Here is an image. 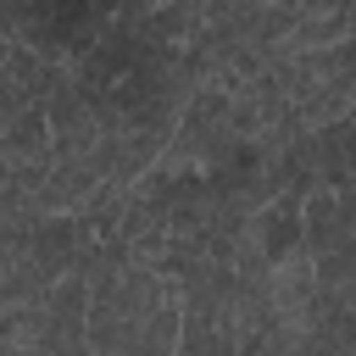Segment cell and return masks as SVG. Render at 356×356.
Masks as SVG:
<instances>
[{
	"mask_svg": "<svg viewBox=\"0 0 356 356\" xmlns=\"http://www.w3.org/2000/svg\"><path fill=\"white\" fill-rule=\"evenodd\" d=\"M312 334L356 356V284H317V295H312Z\"/></svg>",
	"mask_w": 356,
	"mask_h": 356,
	"instance_id": "1",
	"label": "cell"
},
{
	"mask_svg": "<svg viewBox=\"0 0 356 356\" xmlns=\"http://www.w3.org/2000/svg\"><path fill=\"white\" fill-rule=\"evenodd\" d=\"M334 206H339V222H345V228H356V172L334 178Z\"/></svg>",
	"mask_w": 356,
	"mask_h": 356,
	"instance_id": "2",
	"label": "cell"
},
{
	"mask_svg": "<svg viewBox=\"0 0 356 356\" xmlns=\"http://www.w3.org/2000/svg\"><path fill=\"white\" fill-rule=\"evenodd\" d=\"M11 328H17V306H0V339H6Z\"/></svg>",
	"mask_w": 356,
	"mask_h": 356,
	"instance_id": "3",
	"label": "cell"
},
{
	"mask_svg": "<svg viewBox=\"0 0 356 356\" xmlns=\"http://www.w3.org/2000/svg\"><path fill=\"white\" fill-rule=\"evenodd\" d=\"M72 356H100V350H89V345H83V350H72Z\"/></svg>",
	"mask_w": 356,
	"mask_h": 356,
	"instance_id": "4",
	"label": "cell"
},
{
	"mask_svg": "<svg viewBox=\"0 0 356 356\" xmlns=\"http://www.w3.org/2000/svg\"><path fill=\"white\" fill-rule=\"evenodd\" d=\"M139 6H161V0H139Z\"/></svg>",
	"mask_w": 356,
	"mask_h": 356,
	"instance_id": "5",
	"label": "cell"
}]
</instances>
